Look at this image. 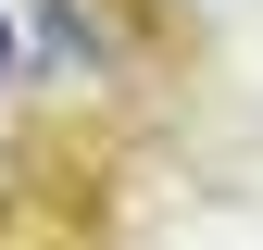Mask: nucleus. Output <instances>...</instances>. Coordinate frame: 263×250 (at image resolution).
Returning <instances> with one entry per match:
<instances>
[{
    "label": "nucleus",
    "instance_id": "3",
    "mask_svg": "<svg viewBox=\"0 0 263 250\" xmlns=\"http://www.w3.org/2000/svg\"><path fill=\"white\" fill-rule=\"evenodd\" d=\"M25 238V163H13V138H0V250Z\"/></svg>",
    "mask_w": 263,
    "mask_h": 250
},
{
    "label": "nucleus",
    "instance_id": "2",
    "mask_svg": "<svg viewBox=\"0 0 263 250\" xmlns=\"http://www.w3.org/2000/svg\"><path fill=\"white\" fill-rule=\"evenodd\" d=\"M38 62H25V0H0V100H25Z\"/></svg>",
    "mask_w": 263,
    "mask_h": 250
},
{
    "label": "nucleus",
    "instance_id": "1",
    "mask_svg": "<svg viewBox=\"0 0 263 250\" xmlns=\"http://www.w3.org/2000/svg\"><path fill=\"white\" fill-rule=\"evenodd\" d=\"M25 62H38V88H50V75L113 88V75H125V38H113L101 0H25Z\"/></svg>",
    "mask_w": 263,
    "mask_h": 250
}]
</instances>
